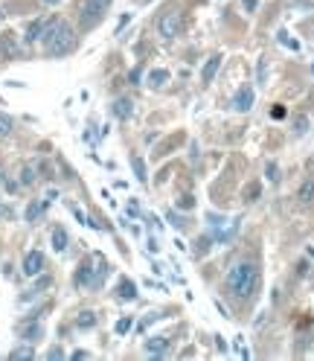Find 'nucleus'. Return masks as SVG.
I'll list each match as a JSON object with an SVG mask.
<instances>
[{
    "label": "nucleus",
    "instance_id": "26",
    "mask_svg": "<svg viewBox=\"0 0 314 361\" xmlns=\"http://www.w3.org/2000/svg\"><path fill=\"white\" fill-rule=\"evenodd\" d=\"M178 207H181V210H192V207H195V198H192V195H183L181 201H178Z\"/></svg>",
    "mask_w": 314,
    "mask_h": 361
},
{
    "label": "nucleus",
    "instance_id": "34",
    "mask_svg": "<svg viewBox=\"0 0 314 361\" xmlns=\"http://www.w3.org/2000/svg\"><path fill=\"white\" fill-rule=\"evenodd\" d=\"M44 3H58V0H44Z\"/></svg>",
    "mask_w": 314,
    "mask_h": 361
},
{
    "label": "nucleus",
    "instance_id": "19",
    "mask_svg": "<svg viewBox=\"0 0 314 361\" xmlns=\"http://www.w3.org/2000/svg\"><path fill=\"white\" fill-rule=\"evenodd\" d=\"M44 207H47V201H44V204H38V201H32V204L26 207V222H35V219H38V216L44 213Z\"/></svg>",
    "mask_w": 314,
    "mask_h": 361
},
{
    "label": "nucleus",
    "instance_id": "15",
    "mask_svg": "<svg viewBox=\"0 0 314 361\" xmlns=\"http://www.w3.org/2000/svg\"><path fill=\"white\" fill-rule=\"evenodd\" d=\"M166 347H169V341H166V338H149V341H146V350H149V353H154V356H163Z\"/></svg>",
    "mask_w": 314,
    "mask_h": 361
},
{
    "label": "nucleus",
    "instance_id": "24",
    "mask_svg": "<svg viewBox=\"0 0 314 361\" xmlns=\"http://www.w3.org/2000/svg\"><path fill=\"white\" fill-rule=\"evenodd\" d=\"M294 131H297V134H306V131H309V117H297V120H294Z\"/></svg>",
    "mask_w": 314,
    "mask_h": 361
},
{
    "label": "nucleus",
    "instance_id": "21",
    "mask_svg": "<svg viewBox=\"0 0 314 361\" xmlns=\"http://www.w3.org/2000/svg\"><path fill=\"white\" fill-rule=\"evenodd\" d=\"M20 184H23V187H32L35 184V169L32 166H23V169H20Z\"/></svg>",
    "mask_w": 314,
    "mask_h": 361
},
{
    "label": "nucleus",
    "instance_id": "17",
    "mask_svg": "<svg viewBox=\"0 0 314 361\" xmlns=\"http://www.w3.org/2000/svg\"><path fill=\"white\" fill-rule=\"evenodd\" d=\"M169 82V70H151L149 73V85L151 87H160V85H166Z\"/></svg>",
    "mask_w": 314,
    "mask_h": 361
},
{
    "label": "nucleus",
    "instance_id": "6",
    "mask_svg": "<svg viewBox=\"0 0 314 361\" xmlns=\"http://www.w3.org/2000/svg\"><path fill=\"white\" fill-rule=\"evenodd\" d=\"M41 268H44V254H41V251H29V254L23 257V274L26 277H38L41 274Z\"/></svg>",
    "mask_w": 314,
    "mask_h": 361
},
{
    "label": "nucleus",
    "instance_id": "18",
    "mask_svg": "<svg viewBox=\"0 0 314 361\" xmlns=\"http://www.w3.org/2000/svg\"><path fill=\"white\" fill-rule=\"evenodd\" d=\"M12 128H15V122L9 120L6 114H0V140H6L9 134H12Z\"/></svg>",
    "mask_w": 314,
    "mask_h": 361
},
{
    "label": "nucleus",
    "instance_id": "35",
    "mask_svg": "<svg viewBox=\"0 0 314 361\" xmlns=\"http://www.w3.org/2000/svg\"><path fill=\"white\" fill-rule=\"evenodd\" d=\"M312 73H314V64H312Z\"/></svg>",
    "mask_w": 314,
    "mask_h": 361
},
{
    "label": "nucleus",
    "instance_id": "12",
    "mask_svg": "<svg viewBox=\"0 0 314 361\" xmlns=\"http://www.w3.org/2000/svg\"><path fill=\"white\" fill-rule=\"evenodd\" d=\"M67 230L64 227H55V230H52V251H58V254H61V251H67Z\"/></svg>",
    "mask_w": 314,
    "mask_h": 361
},
{
    "label": "nucleus",
    "instance_id": "16",
    "mask_svg": "<svg viewBox=\"0 0 314 361\" xmlns=\"http://www.w3.org/2000/svg\"><path fill=\"white\" fill-rule=\"evenodd\" d=\"M9 359H12V361L35 359V350H32V347H15V350H12V353H9Z\"/></svg>",
    "mask_w": 314,
    "mask_h": 361
},
{
    "label": "nucleus",
    "instance_id": "13",
    "mask_svg": "<svg viewBox=\"0 0 314 361\" xmlns=\"http://www.w3.org/2000/svg\"><path fill=\"white\" fill-rule=\"evenodd\" d=\"M116 294H119L122 300H134V297H137V286H134L131 280H122L119 289H116Z\"/></svg>",
    "mask_w": 314,
    "mask_h": 361
},
{
    "label": "nucleus",
    "instance_id": "23",
    "mask_svg": "<svg viewBox=\"0 0 314 361\" xmlns=\"http://www.w3.org/2000/svg\"><path fill=\"white\" fill-rule=\"evenodd\" d=\"M131 327H134L131 318H119V321H116V332H119V335H125V332H128Z\"/></svg>",
    "mask_w": 314,
    "mask_h": 361
},
{
    "label": "nucleus",
    "instance_id": "30",
    "mask_svg": "<svg viewBox=\"0 0 314 361\" xmlns=\"http://www.w3.org/2000/svg\"><path fill=\"white\" fill-rule=\"evenodd\" d=\"M265 175H268L271 181H277V175H280V169H277V163H268V166H265Z\"/></svg>",
    "mask_w": 314,
    "mask_h": 361
},
{
    "label": "nucleus",
    "instance_id": "8",
    "mask_svg": "<svg viewBox=\"0 0 314 361\" xmlns=\"http://www.w3.org/2000/svg\"><path fill=\"white\" fill-rule=\"evenodd\" d=\"M218 67H221V55L215 52V55H210V61L204 64V70H201V82L210 85V82L215 79V73H218Z\"/></svg>",
    "mask_w": 314,
    "mask_h": 361
},
{
    "label": "nucleus",
    "instance_id": "9",
    "mask_svg": "<svg viewBox=\"0 0 314 361\" xmlns=\"http://www.w3.org/2000/svg\"><path fill=\"white\" fill-rule=\"evenodd\" d=\"M131 111H134V105H131L128 96H119V99L114 102V117H116V120H128V117H131Z\"/></svg>",
    "mask_w": 314,
    "mask_h": 361
},
{
    "label": "nucleus",
    "instance_id": "25",
    "mask_svg": "<svg viewBox=\"0 0 314 361\" xmlns=\"http://www.w3.org/2000/svg\"><path fill=\"white\" fill-rule=\"evenodd\" d=\"M280 41L285 44V47H291V50H300V44L294 41V38H288V32H280Z\"/></svg>",
    "mask_w": 314,
    "mask_h": 361
},
{
    "label": "nucleus",
    "instance_id": "3",
    "mask_svg": "<svg viewBox=\"0 0 314 361\" xmlns=\"http://www.w3.org/2000/svg\"><path fill=\"white\" fill-rule=\"evenodd\" d=\"M111 0H84V9H82V20L84 26H93L96 20H102V15L108 12Z\"/></svg>",
    "mask_w": 314,
    "mask_h": 361
},
{
    "label": "nucleus",
    "instance_id": "31",
    "mask_svg": "<svg viewBox=\"0 0 314 361\" xmlns=\"http://www.w3.org/2000/svg\"><path fill=\"white\" fill-rule=\"evenodd\" d=\"M61 356H64V353H61V350H58V347H55V350H50V353H47V359H61Z\"/></svg>",
    "mask_w": 314,
    "mask_h": 361
},
{
    "label": "nucleus",
    "instance_id": "7",
    "mask_svg": "<svg viewBox=\"0 0 314 361\" xmlns=\"http://www.w3.org/2000/svg\"><path fill=\"white\" fill-rule=\"evenodd\" d=\"M47 20L50 17H38V20H32L29 26H26V44H35V41H41V35H44V29H47Z\"/></svg>",
    "mask_w": 314,
    "mask_h": 361
},
{
    "label": "nucleus",
    "instance_id": "28",
    "mask_svg": "<svg viewBox=\"0 0 314 361\" xmlns=\"http://www.w3.org/2000/svg\"><path fill=\"white\" fill-rule=\"evenodd\" d=\"M245 198H248V201L259 198V184H250V189H245Z\"/></svg>",
    "mask_w": 314,
    "mask_h": 361
},
{
    "label": "nucleus",
    "instance_id": "27",
    "mask_svg": "<svg viewBox=\"0 0 314 361\" xmlns=\"http://www.w3.org/2000/svg\"><path fill=\"white\" fill-rule=\"evenodd\" d=\"M207 251H210V239H198V245H195V254H198V257H204Z\"/></svg>",
    "mask_w": 314,
    "mask_h": 361
},
{
    "label": "nucleus",
    "instance_id": "29",
    "mask_svg": "<svg viewBox=\"0 0 314 361\" xmlns=\"http://www.w3.org/2000/svg\"><path fill=\"white\" fill-rule=\"evenodd\" d=\"M271 117H274V120H285V105H274Z\"/></svg>",
    "mask_w": 314,
    "mask_h": 361
},
{
    "label": "nucleus",
    "instance_id": "22",
    "mask_svg": "<svg viewBox=\"0 0 314 361\" xmlns=\"http://www.w3.org/2000/svg\"><path fill=\"white\" fill-rule=\"evenodd\" d=\"M93 324H96V315H93V312H82V315H79V327L82 329H90Z\"/></svg>",
    "mask_w": 314,
    "mask_h": 361
},
{
    "label": "nucleus",
    "instance_id": "32",
    "mask_svg": "<svg viewBox=\"0 0 314 361\" xmlns=\"http://www.w3.org/2000/svg\"><path fill=\"white\" fill-rule=\"evenodd\" d=\"M128 216H140V207H137V201H131V204H128Z\"/></svg>",
    "mask_w": 314,
    "mask_h": 361
},
{
    "label": "nucleus",
    "instance_id": "14",
    "mask_svg": "<svg viewBox=\"0 0 314 361\" xmlns=\"http://www.w3.org/2000/svg\"><path fill=\"white\" fill-rule=\"evenodd\" d=\"M131 169H134V175H137V181H140V184H146V181H149V172H146L143 157H131Z\"/></svg>",
    "mask_w": 314,
    "mask_h": 361
},
{
    "label": "nucleus",
    "instance_id": "10",
    "mask_svg": "<svg viewBox=\"0 0 314 361\" xmlns=\"http://www.w3.org/2000/svg\"><path fill=\"white\" fill-rule=\"evenodd\" d=\"M0 52H3V58H12V55H17V41L12 32H6L3 38H0Z\"/></svg>",
    "mask_w": 314,
    "mask_h": 361
},
{
    "label": "nucleus",
    "instance_id": "2",
    "mask_svg": "<svg viewBox=\"0 0 314 361\" xmlns=\"http://www.w3.org/2000/svg\"><path fill=\"white\" fill-rule=\"evenodd\" d=\"M41 41H44V47H47L50 55H67V52L76 47L73 26L64 23V20H58V17H50V20H47V29L41 35Z\"/></svg>",
    "mask_w": 314,
    "mask_h": 361
},
{
    "label": "nucleus",
    "instance_id": "20",
    "mask_svg": "<svg viewBox=\"0 0 314 361\" xmlns=\"http://www.w3.org/2000/svg\"><path fill=\"white\" fill-rule=\"evenodd\" d=\"M17 332H20V338H26V341H29V338H41V327H38V324H32V327H20Z\"/></svg>",
    "mask_w": 314,
    "mask_h": 361
},
{
    "label": "nucleus",
    "instance_id": "4",
    "mask_svg": "<svg viewBox=\"0 0 314 361\" xmlns=\"http://www.w3.org/2000/svg\"><path fill=\"white\" fill-rule=\"evenodd\" d=\"M157 29H160V35H163L166 41H172L175 35L181 32V15H178V12H166V15H160Z\"/></svg>",
    "mask_w": 314,
    "mask_h": 361
},
{
    "label": "nucleus",
    "instance_id": "1",
    "mask_svg": "<svg viewBox=\"0 0 314 361\" xmlns=\"http://www.w3.org/2000/svg\"><path fill=\"white\" fill-rule=\"evenodd\" d=\"M256 283H259V268H256V262H236L227 277H224V289L233 294V297H239V300H245L253 294L256 289Z\"/></svg>",
    "mask_w": 314,
    "mask_h": 361
},
{
    "label": "nucleus",
    "instance_id": "33",
    "mask_svg": "<svg viewBox=\"0 0 314 361\" xmlns=\"http://www.w3.org/2000/svg\"><path fill=\"white\" fill-rule=\"evenodd\" d=\"M245 9H248V12H253V9H256V0H245Z\"/></svg>",
    "mask_w": 314,
    "mask_h": 361
},
{
    "label": "nucleus",
    "instance_id": "5",
    "mask_svg": "<svg viewBox=\"0 0 314 361\" xmlns=\"http://www.w3.org/2000/svg\"><path fill=\"white\" fill-rule=\"evenodd\" d=\"M253 99H256L253 87H250V85H242L239 90H236V96H233V108L245 114V111H250V108H253Z\"/></svg>",
    "mask_w": 314,
    "mask_h": 361
},
{
    "label": "nucleus",
    "instance_id": "11",
    "mask_svg": "<svg viewBox=\"0 0 314 361\" xmlns=\"http://www.w3.org/2000/svg\"><path fill=\"white\" fill-rule=\"evenodd\" d=\"M297 198L303 201V204H312V201H314V178H306V181H303Z\"/></svg>",
    "mask_w": 314,
    "mask_h": 361
}]
</instances>
